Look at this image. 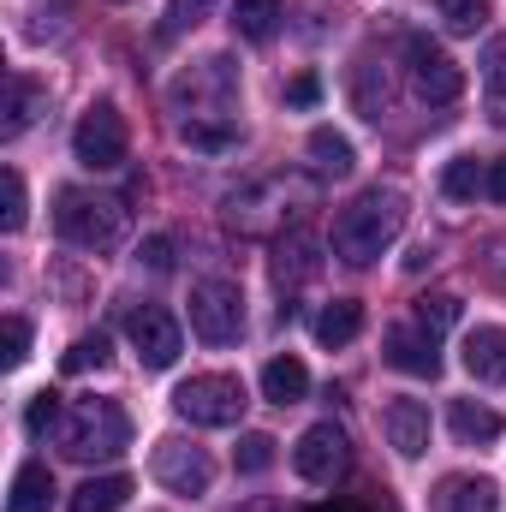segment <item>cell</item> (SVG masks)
I'll return each instance as SVG.
<instances>
[{"label": "cell", "instance_id": "obj_1", "mask_svg": "<svg viewBox=\"0 0 506 512\" xmlns=\"http://www.w3.org/2000/svg\"><path fill=\"white\" fill-rule=\"evenodd\" d=\"M405 227V191L376 185L364 197H352L340 215H334V256L352 262V268H370Z\"/></svg>", "mask_w": 506, "mask_h": 512}, {"label": "cell", "instance_id": "obj_2", "mask_svg": "<svg viewBox=\"0 0 506 512\" xmlns=\"http://www.w3.org/2000/svg\"><path fill=\"white\" fill-rule=\"evenodd\" d=\"M60 447L72 459H120L131 447V417L114 399H78L66 417H60Z\"/></svg>", "mask_w": 506, "mask_h": 512}, {"label": "cell", "instance_id": "obj_3", "mask_svg": "<svg viewBox=\"0 0 506 512\" xmlns=\"http://www.w3.org/2000/svg\"><path fill=\"white\" fill-rule=\"evenodd\" d=\"M60 239L78 251H114L126 239V203L120 197H90V191H66L60 197Z\"/></svg>", "mask_w": 506, "mask_h": 512}, {"label": "cell", "instance_id": "obj_4", "mask_svg": "<svg viewBox=\"0 0 506 512\" xmlns=\"http://www.w3.org/2000/svg\"><path fill=\"white\" fill-rule=\"evenodd\" d=\"M245 405H251V393L239 376H191L173 387V411L197 429H233L245 417Z\"/></svg>", "mask_w": 506, "mask_h": 512}, {"label": "cell", "instance_id": "obj_5", "mask_svg": "<svg viewBox=\"0 0 506 512\" xmlns=\"http://www.w3.org/2000/svg\"><path fill=\"white\" fill-rule=\"evenodd\" d=\"M191 328L209 346H233L245 334V298L233 280H197L191 286Z\"/></svg>", "mask_w": 506, "mask_h": 512}, {"label": "cell", "instance_id": "obj_6", "mask_svg": "<svg viewBox=\"0 0 506 512\" xmlns=\"http://www.w3.org/2000/svg\"><path fill=\"white\" fill-rule=\"evenodd\" d=\"M72 155L90 167V173H114L126 161V120L114 102H96L84 108V120L72 126Z\"/></svg>", "mask_w": 506, "mask_h": 512}, {"label": "cell", "instance_id": "obj_7", "mask_svg": "<svg viewBox=\"0 0 506 512\" xmlns=\"http://www.w3.org/2000/svg\"><path fill=\"white\" fill-rule=\"evenodd\" d=\"M405 54H411V84H417V96H423L429 108H447V102H459V96H465V72H459V60H453L441 42L411 36V42H405Z\"/></svg>", "mask_w": 506, "mask_h": 512}, {"label": "cell", "instance_id": "obj_8", "mask_svg": "<svg viewBox=\"0 0 506 512\" xmlns=\"http://www.w3.org/2000/svg\"><path fill=\"white\" fill-rule=\"evenodd\" d=\"M346 465H352V441L340 423H310L292 447V471L304 483H334V477H346Z\"/></svg>", "mask_w": 506, "mask_h": 512}, {"label": "cell", "instance_id": "obj_9", "mask_svg": "<svg viewBox=\"0 0 506 512\" xmlns=\"http://www.w3.org/2000/svg\"><path fill=\"white\" fill-rule=\"evenodd\" d=\"M155 483H161L167 495L197 501V495H209V483H215V459H209L197 441H161V447H155Z\"/></svg>", "mask_w": 506, "mask_h": 512}, {"label": "cell", "instance_id": "obj_10", "mask_svg": "<svg viewBox=\"0 0 506 512\" xmlns=\"http://www.w3.org/2000/svg\"><path fill=\"white\" fill-rule=\"evenodd\" d=\"M126 334H131V346H137V358H143V370H173V364H179V352H185L179 322H173L167 310H155V304L131 310Z\"/></svg>", "mask_w": 506, "mask_h": 512}, {"label": "cell", "instance_id": "obj_11", "mask_svg": "<svg viewBox=\"0 0 506 512\" xmlns=\"http://www.w3.org/2000/svg\"><path fill=\"white\" fill-rule=\"evenodd\" d=\"M381 429H387V441H393L399 459H423L429 453V405L423 399H393L381 411Z\"/></svg>", "mask_w": 506, "mask_h": 512}, {"label": "cell", "instance_id": "obj_12", "mask_svg": "<svg viewBox=\"0 0 506 512\" xmlns=\"http://www.w3.org/2000/svg\"><path fill=\"white\" fill-rule=\"evenodd\" d=\"M381 358L405 376H435L441 370V352H435V334L423 328H387L381 334Z\"/></svg>", "mask_w": 506, "mask_h": 512}, {"label": "cell", "instance_id": "obj_13", "mask_svg": "<svg viewBox=\"0 0 506 512\" xmlns=\"http://www.w3.org/2000/svg\"><path fill=\"white\" fill-rule=\"evenodd\" d=\"M447 423H453V435H459L465 447H489V441L506 435V417L495 411V405H477V399H453Z\"/></svg>", "mask_w": 506, "mask_h": 512}, {"label": "cell", "instance_id": "obj_14", "mask_svg": "<svg viewBox=\"0 0 506 512\" xmlns=\"http://www.w3.org/2000/svg\"><path fill=\"white\" fill-rule=\"evenodd\" d=\"M465 370L477 382H506V328H471L465 334Z\"/></svg>", "mask_w": 506, "mask_h": 512}, {"label": "cell", "instance_id": "obj_15", "mask_svg": "<svg viewBox=\"0 0 506 512\" xmlns=\"http://www.w3.org/2000/svg\"><path fill=\"white\" fill-rule=\"evenodd\" d=\"M495 507H501V495H495L489 477H447L435 489V512H495Z\"/></svg>", "mask_w": 506, "mask_h": 512}, {"label": "cell", "instance_id": "obj_16", "mask_svg": "<svg viewBox=\"0 0 506 512\" xmlns=\"http://www.w3.org/2000/svg\"><path fill=\"white\" fill-rule=\"evenodd\" d=\"M304 393H310V370H304L292 352H280V358L262 364V399H274V405H298Z\"/></svg>", "mask_w": 506, "mask_h": 512}, {"label": "cell", "instance_id": "obj_17", "mask_svg": "<svg viewBox=\"0 0 506 512\" xmlns=\"http://www.w3.org/2000/svg\"><path fill=\"white\" fill-rule=\"evenodd\" d=\"M364 334V304L358 298H334L322 316H316V340L328 346V352H340V346H352Z\"/></svg>", "mask_w": 506, "mask_h": 512}, {"label": "cell", "instance_id": "obj_18", "mask_svg": "<svg viewBox=\"0 0 506 512\" xmlns=\"http://www.w3.org/2000/svg\"><path fill=\"white\" fill-rule=\"evenodd\" d=\"M54 495H60V489H54V471L30 459V465H18V477H12V501H6V512H48Z\"/></svg>", "mask_w": 506, "mask_h": 512}, {"label": "cell", "instance_id": "obj_19", "mask_svg": "<svg viewBox=\"0 0 506 512\" xmlns=\"http://www.w3.org/2000/svg\"><path fill=\"white\" fill-rule=\"evenodd\" d=\"M131 501V477H90L78 495H72V512H120Z\"/></svg>", "mask_w": 506, "mask_h": 512}, {"label": "cell", "instance_id": "obj_20", "mask_svg": "<svg viewBox=\"0 0 506 512\" xmlns=\"http://www.w3.org/2000/svg\"><path fill=\"white\" fill-rule=\"evenodd\" d=\"M233 30L245 42H268L280 30V0H233Z\"/></svg>", "mask_w": 506, "mask_h": 512}, {"label": "cell", "instance_id": "obj_21", "mask_svg": "<svg viewBox=\"0 0 506 512\" xmlns=\"http://www.w3.org/2000/svg\"><path fill=\"white\" fill-rule=\"evenodd\" d=\"M310 161H316L322 173H334V179L358 167V155H352V143H346V137H340L334 126H316V131H310Z\"/></svg>", "mask_w": 506, "mask_h": 512}, {"label": "cell", "instance_id": "obj_22", "mask_svg": "<svg viewBox=\"0 0 506 512\" xmlns=\"http://www.w3.org/2000/svg\"><path fill=\"white\" fill-rule=\"evenodd\" d=\"M274 274H280V280H310V274H316V239H310V233L280 239V245H274Z\"/></svg>", "mask_w": 506, "mask_h": 512}, {"label": "cell", "instance_id": "obj_23", "mask_svg": "<svg viewBox=\"0 0 506 512\" xmlns=\"http://www.w3.org/2000/svg\"><path fill=\"white\" fill-rule=\"evenodd\" d=\"M179 137H185L191 149H203V155H227V149L239 143V131L227 126V120H197V114L179 126Z\"/></svg>", "mask_w": 506, "mask_h": 512}, {"label": "cell", "instance_id": "obj_24", "mask_svg": "<svg viewBox=\"0 0 506 512\" xmlns=\"http://www.w3.org/2000/svg\"><path fill=\"white\" fill-rule=\"evenodd\" d=\"M114 358V346H108V334H78L72 346H66V358H60V370L66 376H84V370H102Z\"/></svg>", "mask_w": 506, "mask_h": 512}, {"label": "cell", "instance_id": "obj_25", "mask_svg": "<svg viewBox=\"0 0 506 512\" xmlns=\"http://www.w3.org/2000/svg\"><path fill=\"white\" fill-rule=\"evenodd\" d=\"M483 161H471V155H459V161H447V173H441V191L453 197V203H471L477 191H483Z\"/></svg>", "mask_w": 506, "mask_h": 512}, {"label": "cell", "instance_id": "obj_26", "mask_svg": "<svg viewBox=\"0 0 506 512\" xmlns=\"http://www.w3.org/2000/svg\"><path fill=\"white\" fill-rule=\"evenodd\" d=\"M36 108H42V90L30 84V78H12V102H6V137H18V131H30V120H36Z\"/></svg>", "mask_w": 506, "mask_h": 512}, {"label": "cell", "instance_id": "obj_27", "mask_svg": "<svg viewBox=\"0 0 506 512\" xmlns=\"http://www.w3.org/2000/svg\"><path fill=\"white\" fill-rule=\"evenodd\" d=\"M209 18V0H167V12H161V24H155V36L161 42H173V36H185V30H197Z\"/></svg>", "mask_w": 506, "mask_h": 512}, {"label": "cell", "instance_id": "obj_28", "mask_svg": "<svg viewBox=\"0 0 506 512\" xmlns=\"http://www.w3.org/2000/svg\"><path fill=\"white\" fill-rule=\"evenodd\" d=\"M459 322V298L453 292H429V298H417V328L423 334H447Z\"/></svg>", "mask_w": 506, "mask_h": 512}, {"label": "cell", "instance_id": "obj_29", "mask_svg": "<svg viewBox=\"0 0 506 512\" xmlns=\"http://www.w3.org/2000/svg\"><path fill=\"white\" fill-rule=\"evenodd\" d=\"M441 18L453 36H477L489 24V0H441Z\"/></svg>", "mask_w": 506, "mask_h": 512}, {"label": "cell", "instance_id": "obj_30", "mask_svg": "<svg viewBox=\"0 0 506 512\" xmlns=\"http://www.w3.org/2000/svg\"><path fill=\"white\" fill-rule=\"evenodd\" d=\"M0 191H6L0 227H6V233H18V227H24V215H30V197H24V179H18V167H6V173H0Z\"/></svg>", "mask_w": 506, "mask_h": 512}, {"label": "cell", "instance_id": "obj_31", "mask_svg": "<svg viewBox=\"0 0 506 512\" xmlns=\"http://www.w3.org/2000/svg\"><path fill=\"white\" fill-rule=\"evenodd\" d=\"M24 429H30L36 441H42V435H60V393L42 387V393L30 399V411H24Z\"/></svg>", "mask_w": 506, "mask_h": 512}, {"label": "cell", "instance_id": "obj_32", "mask_svg": "<svg viewBox=\"0 0 506 512\" xmlns=\"http://www.w3.org/2000/svg\"><path fill=\"white\" fill-rule=\"evenodd\" d=\"M274 447H280L274 435H245V441H239V453H233V465H239L245 477H262V471L274 465Z\"/></svg>", "mask_w": 506, "mask_h": 512}, {"label": "cell", "instance_id": "obj_33", "mask_svg": "<svg viewBox=\"0 0 506 512\" xmlns=\"http://www.w3.org/2000/svg\"><path fill=\"white\" fill-rule=\"evenodd\" d=\"M489 120L506 126V42L489 48Z\"/></svg>", "mask_w": 506, "mask_h": 512}, {"label": "cell", "instance_id": "obj_34", "mask_svg": "<svg viewBox=\"0 0 506 512\" xmlns=\"http://www.w3.org/2000/svg\"><path fill=\"white\" fill-rule=\"evenodd\" d=\"M30 358V322L24 316H6V370H18Z\"/></svg>", "mask_w": 506, "mask_h": 512}, {"label": "cell", "instance_id": "obj_35", "mask_svg": "<svg viewBox=\"0 0 506 512\" xmlns=\"http://www.w3.org/2000/svg\"><path fill=\"white\" fill-rule=\"evenodd\" d=\"M286 102H292V108H316V102H322V78H316V72H298V78L286 84Z\"/></svg>", "mask_w": 506, "mask_h": 512}, {"label": "cell", "instance_id": "obj_36", "mask_svg": "<svg viewBox=\"0 0 506 512\" xmlns=\"http://www.w3.org/2000/svg\"><path fill=\"white\" fill-rule=\"evenodd\" d=\"M143 262H149L155 274H167V268H173V239H167V233H155V239L143 245Z\"/></svg>", "mask_w": 506, "mask_h": 512}, {"label": "cell", "instance_id": "obj_37", "mask_svg": "<svg viewBox=\"0 0 506 512\" xmlns=\"http://www.w3.org/2000/svg\"><path fill=\"white\" fill-rule=\"evenodd\" d=\"M483 197H495V203H506V155L489 167V179H483Z\"/></svg>", "mask_w": 506, "mask_h": 512}]
</instances>
